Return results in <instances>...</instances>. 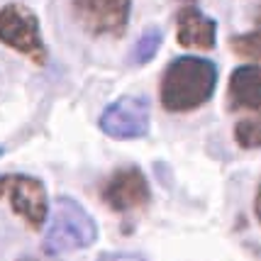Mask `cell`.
I'll return each mask as SVG.
<instances>
[{
	"instance_id": "cell-1",
	"label": "cell",
	"mask_w": 261,
	"mask_h": 261,
	"mask_svg": "<svg viewBox=\"0 0 261 261\" xmlns=\"http://www.w3.org/2000/svg\"><path fill=\"white\" fill-rule=\"evenodd\" d=\"M217 66L200 57L173 59L161 79V105L169 113H191L213 98Z\"/></svg>"
},
{
	"instance_id": "cell-2",
	"label": "cell",
	"mask_w": 261,
	"mask_h": 261,
	"mask_svg": "<svg viewBox=\"0 0 261 261\" xmlns=\"http://www.w3.org/2000/svg\"><path fill=\"white\" fill-rule=\"evenodd\" d=\"M95 239H98V225L91 213L68 195L57 198L51 222L46 227L44 244H42L46 254L59 256V254L86 249Z\"/></svg>"
},
{
	"instance_id": "cell-3",
	"label": "cell",
	"mask_w": 261,
	"mask_h": 261,
	"mask_svg": "<svg viewBox=\"0 0 261 261\" xmlns=\"http://www.w3.org/2000/svg\"><path fill=\"white\" fill-rule=\"evenodd\" d=\"M0 42L37 66L46 64V44L42 39L39 20L22 3H8L0 8Z\"/></svg>"
},
{
	"instance_id": "cell-4",
	"label": "cell",
	"mask_w": 261,
	"mask_h": 261,
	"mask_svg": "<svg viewBox=\"0 0 261 261\" xmlns=\"http://www.w3.org/2000/svg\"><path fill=\"white\" fill-rule=\"evenodd\" d=\"M10 200L12 213L22 217L30 229H42L49 215V198L44 183L27 173H3L0 176V200Z\"/></svg>"
},
{
	"instance_id": "cell-5",
	"label": "cell",
	"mask_w": 261,
	"mask_h": 261,
	"mask_svg": "<svg viewBox=\"0 0 261 261\" xmlns=\"http://www.w3.org/2000/svg\"><path fill=\"white\" fill-rule=\"evenodd\" d=\"M71 10L83 32L93 37H122L132 0H71Z\"/></svg>"
},
{
	"instance_id": "cell-6",
	"label": "cell",
	"mask_w": 261,
	"mask_h": 261,
	"mask_svg": "<svg viewBox=\"0 0 261 261\" xmlns=\"http://www.w3.org/2000/svg\"><path fill=\"white\" fill-rule=\"evenodd\" d=\"M149 102L139 95H125L102 110L98 125L113 139H142L149 132Z\"/></svg>"
},
{
	"instance_id": "cell-7",
	"label": "cell",
	"mask_w": 261,
	"mask_h": 261,
	"mask_svg": "<svg viewBox=\"0 0 261 261\" xmlns=\"http://www.w3.org/2000/svg\"><path fill=\"white\" fill-rule=\"evenodd\" d=\"M149 181L139 166L117 169L102 186V200L117 213H132L149 203Z\"/></svg>"
},
{
	"instance_id": "cell-8",
	"label": "cell",
	"mask_w": 261,
	"mask_h": 261,
	"mask_svg": "<svg viewBox=\"0 0 261 261\" xmlns=\"http://www.w3.org/2000/svg\"><path fill=\"white\" fill-rule=\"evenodd\" d=\"M176 39L188 49H213L217 42V24L195 5H183L176 15Z\"/></svg>"
},
{
	"instance_id": "cell-9",
	"label": "cell",
	"mask_w": 261,
	"mask_h": 261,
	"mask_svg": "<svg viewBox=\"0 0 261 261\" xmlns=\"http://www.w3.org/2000/svg\"><path fill=\"white\" fill-rule=\"evenodd\" d=\"M229 113L261 115V66H239L232 71L227 86Z\"/></svg>"
},
{
	"instance_id": "cell-10",
	"label": "cell",
	"mask_w": 261,
	"mask_h": 261,
	"mask_svg": "<svg viewBox=\"0 0 261 261\" xmlns=\"http://www.w3.org/2000/svg\"><path fill=\"white\" fill-rule=\"evenodd\" d=\"M229 46H232V51L237 57L251 59V61L261 64V15H259V20H256V27L251 32L229 37Z\"/></svg>"
},
{
	"instance_id": "cell-11",
	"label": "cell",
	"mask_w": 261,
	"mask_h": 261,
	"mask_svg": "<svg viewBox=\"0 0 261 261\" xmlns=\"http://www.w3.org/2000/svg\"><path fill=\"white\" fill-rule=\"evenodd\" d=\"M161 42H164V34H161L159 27H151V30H147V32H144L135 42V46H132V54H129L132 64H139V66H142V64H149L151 59L159 54Z\"/></svg>"
},
{
	"instance_id": "cell-12",
	"label": "cell",
	"mask_w": 261,
	"mask_h": 261,
	"mask_svg": "<svg viewBox=\"0 0 261 261\" xmlns=\"http://www.w3.org/2000/svg\"><path fill=\"white\" fill-rule=\"evenodd\" d=\"M234 139L242 149H259L261 147V115L244 117L234 125Z\"/></svg>"
},
{
	"instance_id": "cell-13",
	"label": "cell",
	"mask_w": 261,
	"mask_h": 261,
	"mask_svg": "<svg viewBox=\"0 0 261 261\" xmlns=\"http://www.w3.org/2000/svg\"><path fill=\"white\" fill-rule=\"evenodd\" d=\"M98 261H147L142 254L137 251H108V254H100Z\"/></svg>"
},
{
	"instance_id": "cell-14",
	"label": "cell",
	"mask_w": 261,
	"mask_h": 261,
	"mask_svg": "<svg viewBox=\"0 0 261 261\" xmlns=\"http://www.w3.org/2000/svg\"><path fill=\"white\" fill-rule=\"evenodd\" d=\"M254 215L261 222V183H259V188H256V198H254Z\"/></svg>"
}]
</instances>
